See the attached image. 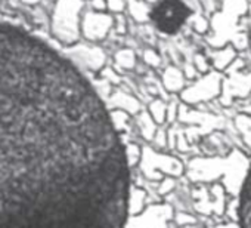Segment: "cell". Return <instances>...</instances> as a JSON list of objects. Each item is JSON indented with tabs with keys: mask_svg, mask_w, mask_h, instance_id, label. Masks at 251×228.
Returning <instances> with one entry per match:
<instances>
[{
	"mask_svg": "<svg viewBox=\"0 0 251 228\" xmlns=\"http://www.w3.org/2000/svg\"><path fill=\"white\" fill-rule=\"evenodd\" d=\"M129 169L78 67L0 21V228H126Z\"/></svg>",
	"mask_w": 251,
	"mask_h": 228,
	"instance_id": "1",
	"label": "cell"
},
{
	"mask_svg": "<svg viewBox=\"0 0 251 228\" xmlns=\"http://www.w3.org/2000/svg\"><path fill=\"white\" fill-rule=\"evenodd\" d=\"M84 0H56L52 12V34L62 45H74L81 34Z\"/></svg>",
	"mask_w": 251,
	"mask_h": 228,
	"instance_id": "2",
	"label": "cell"
},
{
	"mask_svg": "<svg viewBox=\"0 0 251 228\" xmlns=\"http://www.w3.org/2000/svg\"><path fill=\"white\" fill-rule=\"evenodd\" d=\"M192 11L183 0H158L151 9V21L164 34L177 33L189 20Z\"/></svg>",
	"mask_w": 251,
	"mask_h": 228,
	"instance_id": "3",
	"label": "cell"
},
{
	"mask_svg": "<svg viewBox=\"0 0 251 228\" xmlns=\"http://www.w3.org/2000/svg\"><path fill=\"white\" fill-rule=\"evenodd\" d=\"M222 82L219 73H207L201 80H198L195 85L183 89L182 99L189 104L208 101L220 93Z\"/></svg>",
	"mask_w": 251,
	"mask_h": 228,
	"instance_id": "4",
	"label": "cell"
},
{
	"mask_svg": "<svg viewBox=\"0 0 251 228\" xmlns=\"http://www.w3.org/2000/svg\"><path fill=\"white\" fill-rule=\"evenodd\" d=\"M114 27V18L106 12L87 11L81 20V34L90 42L103 40Z\"/></svg>",
	"mask_w": 251,
	"mask_h": 228,
	"instance_id": "5",
	"label": "cell"
},
{
	"mask_svg": "<svg viewBox=\"0 0 251 228\" xmlns=\"http://www.w3.org/2000/svg\"><path fill=\"white\" fill-rule=\"evenodd\" d=\"M239 221L241 228H251V168L241 190L239 201Z\"/></svg>",
	"mask_w": 251,
	"mask_h": 228,
	"instance_id": "6",
	"label": "cell"
},
{
	"mask_svg": "<svg viewBox=\"0 0 251 228\" xmlns=\"http://www.w3.org/2000/svg\"><path fill=\"white\" fill-rule=\"evenodd\" d=\"M129 14L136 23H147L151 20V9L145 0H129L127 2Z\"/></svg>",
	"mask_w": 251,
	"mask_h": 228,
	"instance_id": "7",
	"label": "cell"
},
{
	"mask_svg": "<svg viewBox=\"0 0 251 228\" xmlns=\"http://www.w3.org/2000/svg\"><path fill=\"white\" fill-rule=\"evenodd\" d=\"M163 82H164V86L167 90L170 92H179L183 89V85H185V76L182 74V71L176 67H169L166 71H164V76H163Z\"/></svg>",
	"mask_w": 251,
	"mask_h": 228,
	"instance_id": "8",
	"label": "cell"
},
{
	"mask_svg": "<svg viewBox=\"0 0 251 228\" xmlns=\"http://www.w3.org/2000/svg\"><path fill=\"white\" fill-rule=\"evenodd\" d=\"M112 104L115 107V110H123L126 113H132L136 114L139 111V102L135 96L124 93V92H118L114 95Z\"/></svg>",
	"mask_w": 251,
	"mask_h": 228,
	"instance_id": "9",
	"label": "cell"
},
{
	"mask_svg": "<svg viewBox=\"0 0 251 228\" xmlns=\"http://www.w3.org/2000/svg\"><path fill=\"white\" fill-rule=\"evenodd\" d=\"M235 48L227 45V46H222L214 55H213V64L217 70H223V68H227L232 61L235 59Z\"/></svg>",
	"mask_w": 251,
	"mask_h": 228,
	"instance_id": "10",
	"label": "cell"
},
{
	"mask_svg": "<svg viewBox=\"0 0 251 228\" xmlns=\"http://www.w3.org/2000/svg\"><path fill=\"white\" fill-rule=\"evenodd\" d=\"M115 64L120 68L130 70L136 65V55L132 49H121L115 54Z\"/></svg>",
	"mask_w": 251,
	"mask_h": 228,
	"instance_id": "11",
	"label": "cell"
},
{
	"mask_svg": "<svg viewBox=\"0 0 251 228\" xmlns=\"http://www.w3.org/2000/svg\"><path fill=\"white\" fill-rule=\"evenodd\" d=\"M150 116L154 119L155 123H163L167 116V105L161 99H155L150 105Z\"/></svg>",
	"mask_w": 251,
	"mask_h": 228,
	"instance_id": "12",
	"label": "cell"
},
{
	"mask_svg": "<svg viewBox=\"0 0 251 228\" xmlns=\"http://www.w3.org/2000/svg\"><path fill=\"white\" fill-rule=\"evenodd\" d=\"M139 128H141V132L145 138L151 140L154 137V132H155V122L154 119L150 116V113H144L141 114L139 117Z\"/></svg>",
	"mask_w": 251,
	"mask_h": 228,
	"instance_id": "13",
	"label": "cell"
},
{
	"mask_svg": "<svg viewBox=\"0 0 251 228\" xmlns=\"http://www.w3.org/2000/svg\"><path fill=\"white\" fill-rule=\"evenodd\" d=\"M145 199V193L141 191L139 188H135L132 190V194H130V209L129 212L133 213V215H139L141 213V209L144 207V200Z\"/></svg>",
	"mask_w": 251,
	"mask_h": 228,
	"instance_id": "14",
	"label": "cell"
},
{
	"mask_svg": "<svg viewBox=\"0 0 251 228\" xmlns=\"http://www.w3.org/2000/svg\"><path fill=\"white\" fill-rule=\"evenodd\" d=\"M126 148V156H127V160H129V165L130 166H135L139 159L142 157V153H141V148L136 145V144H129V145H124Z\"/></svg>",
	"mask_w": 251,
	"mask_h": 228,
	"instance_id": "15",
	"label": "cell"
},
{
	"mask_svg": "<svg viewBox=\"0 0 251 228\" xmlns=\"http://www.w3.org/2000/svg\"><path fill=\"white\" fill-rule=\"evenodd\" d=\"M144 61H145L148 65H151V67H158V65L161 64L160 55H158L155 51H152V49H147V51L144 52Z\"/></svg>",
	"mask_w": 251,
	"mask_h": 228,
	"instance_id": "16",
	"label": "cell"
},
{
	"mask_svg": "<svg viewBox=\"0 0 251 228\" xmlns=\"http://www.w3.org/2000/svg\"><path fill=\"white\" fill-rule=\"evenodd\" d=\"M106 6L111 12L121 14L126 8V2L124 0H106Z\"/></svg>",
	"mask_w": 251,
	"mask_h": 228,
	"instance_id": "17",
	"label": "cell"
},
{
	"mask_svg": "<svg viewBox=\"0 0 251 228\" xmlns=\"http://www.w3.org/2000/svg\"><path fill=\"white\" fill-rule=\"evenodd\" d=\"M195 68L198 71H202L204 74H207L208 73V62H207V59L204 57H201V55H197L195 57Z\"/></svg>",
	"mask_w": 251,
	"mask_h": 228,
	"instance_id": "18",
	"label": "cell"
},
{
	"mask_svg": "<svg viewBox=\"0 0 251 228\" xmlns=\"http://www.w3.org/2000/svg\"><path fill=\"white\" fill-rule=\"evenodd\" d=\"M92 8L95 12H105V9H108L106 0H92Z\"/></svg>",
	"mask_w": 251,
	"mask_h": 228,
	"instance_id": "19",
	"label": "cell"
},
{
	"mask_svg": "<svg viewBox=\"0 0 251 228\" xmlns=\"http://www.w3.org/2000/svg\"><path fill=\"white\" fill-rule=\"evenodd\" d=\"M175 187V179L173 178H167V179H164V182L161 184V187H160V193L161 194H166V193H169V191H172V188Z\"/></svg>",
	"mask_w": 251,
	"mask_h": 228,
	"instance_id": "20",
	"label": "cell"
},
{
	"mask_svg": "<svg viewBox=\"0 0 251 228\" xmlns=\"http://www.w3.org/2000/svg\"><path fill=\"white\" fill-rule=\"evenodd\" d=\"M114 24L117 26V31H118L120 34H123V33L126 31V18H124L121 14L114 20Z\"/></svg>",
	"mask_w": 251,
	"mask_h": 228,
	"instance_id": "21",
	"label": "cell"
},
{
	"mask_svg": "<svg viewBox=\"0 0 251 228\" xmlns=\"http://www.w3.org/2000/svg\"><path fill=\"white\" fill-rule=\"evenodd\" d=\"M23 3H25V5H36V3H39L40 0H21Z\"/></svg>",
	"mask_w": 251,
	"mask_h": 228,
	"instance_id": "22",
	"label": "cell"
},
{
	"mask_svg": "<svg viewBox=\"0 0 251 228\" xmlns=\"http://www.w3.org/2000/svg\"><path fill=\"white\" fill-rule=\"evenodd\" d=\"M145 2H148V3H154V2H155V3H157L158 0H145Z\"/></svg>",
	"mask_w": 251,
	"mask_h": 228,
	"instance_id": "23",
	"label": "cell"
},
{
	"mask_svg": "<svg viewBox=\"0 0 251 228\" xmlns=\"http://www.w3.org/2000/svg\"><path fill=\"white\" fill-rule=\"evenodd\" d=\"M250 45H251V40H250Z\"/></svg>",
	"mask_w": 251,
	"mask_h": 228,
	"instance_id": "24",
	"label": "cell"
}]
</instances>
